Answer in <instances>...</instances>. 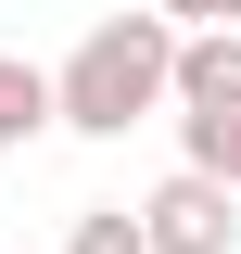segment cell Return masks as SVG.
Here are the masks:
<instances>
[{"mask_svg": "<svg viewBox=\"0 0 241 254\" xmlns=\"http://www.w3.org/2000/svg\"><path fill=\"white\" fill-rule=\"evenodd\" d=\"M165 89H178V26L165 13H102L51 64V127L63 140H127V127L165 115Z\"/></svg>", "mask_w": 241, "mask_h": 254, "instance_id": "6da1fadb", "label": "cell"}, {"mask_svg": "<svg viewBox=\"0 0 241 254\" xmlns=\"http://www.w3.org/2000/svg\"><path fill=\"white\" fill-rule=\"evenodd\" d=\"M127 216H140V254H229V242H241V203H229L216 178H190V165L152 178Z\"/></svg>", "mask_w": 241, "mask_h": 254, "instance_id": "7a4b0ae2", "label": "cell"}, {"mask_svg": "<svg viewBox=\"0 0 241 254\" xmlns=\"http://www.w3.org/2000/svg\"><path fill=\"white\" fill-rule=\"evenodd\" d=\"M178 115H216V102H241V26H203V38H178Z\"/></svg>", "mask_w": 241, "mask_h": 254, "instance_id": "3957f363", "label": "cell"}, {"mask_svg": "<svg viewBox=\"0 0 241 254\" xmlns=\"http://www.w3.org/2000/svg\"><path fill=\"white\" fill-rule=\"evenodd\" d=\"M51 140V64L0 51V153H38Z\"/></svg>", "mask_w": 241, "mask_h": 254, "instance_id": "277c9868", "label": "cell"}, {"mask_svg": "<svg viewBox=\"0 0 241 254\" xmlns=\"http://www.w3.org/2000/svg\"><path fill=\"white\" fill-rule=\"evenodd\" d=\"M178 153H190V178H216L241 203V102H216V115H178Z\"/></svg>", "mask_w": 241, "mask_h": 254, "instance_id": "5b68a950", "label": "cell"}, {"mask_svg": "<svg viewBox=\"0 0 241 254\" xmlns=\"http://www.w3.org/2000/svg\"><path fill=\"white\" fill-rule=\"evenodd\" d=\"M63 254H140V216L127 203H89V216L63 229Z\"/></svg>", "mask_w": 241, "mask_h": 254, "instance_id": "8992f818", "label": "cell"}, {"mask_svg": "<svg viewBox=\"0 0 241 254\" xmlns=\"http://www.w3.org/2000/svg\"><path fill=\"white\" fill-rule=\"evenodd\" d=\"M140 13H165L178 38H203V26H241V0H140Z\"/></svg>", "mask_w": 241, "mask_h": 254, "instance_id": "52a82bcc", "label": "cell"}, {"mask_svg": "<svg viewBox=\"0 0 241 254\" xmlns=\"http://www.w3.org/2000/svg\"><path fill=\"white\" fill-rule=\"evenodd\" d=\"M0 254H13V242H0Z\"/></svg>", "mask_w": 241, "mask_h": 254, "instance_id": "ba28073f", "label": "cell"}]
</instances>
